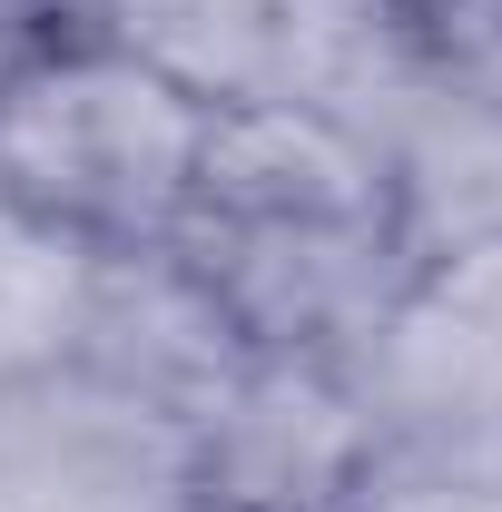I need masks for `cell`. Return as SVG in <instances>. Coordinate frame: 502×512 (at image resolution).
Segmentation results:
<instances>
[{"mask_svg":"<svg viewBox=\"0 0 502 512\" xmlns=\"http://www.w3.org/2000/svg\"><path fill=\"white\" fill-rule=\"evenodd\" d=\"M227 512H286V503H227Z\"/></svg>","mask_w":502,"mask_h":512,"instance_id":"7a4b0ae2","label":"cell"},{"mask_svg":"<svg viewBox=\"0 0 502 512\" xmlns=\"http://www.w3.org/2000/svg\"><path fill=\"white\" fill-rule=\"evenodd\" d=\"M375 10H384V30L404 50H424V60H473V50L502 40V0H375Z\"/></svg>","mask_w":502,"mask_h":512,"instance_id":"6da1fadb","label":"cell"}]
</instances>
